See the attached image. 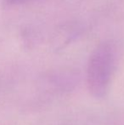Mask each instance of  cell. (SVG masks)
Returning <instances> with one entry per match:
<instances>
[{
    "instance_id": "cell-2",
    "label": "cell",
    "mask_w": 124,
    "mask_h": 125,
    "mask_svg": "<svg viewBox=\"0 0 124 125\" xmlns=\"http://www.w3.org/2000/svg\"><path fill=\"white\" fill-rule=\"evenodd\" d=\"M48 83L55 91L60 93L72 90L77 83V76L71 71H59L47 77Z\"/></svg>"
},
{
    "instance_id": "cell-1",
    "label": "cell",
    "mask_w": 124,
    "mask_h": 125,
    "mask_svg": "<svg viewBox=\"0 0 124 125\" xmlns=\"http://www.w3.org/2000/svg\"><path fill=\"white\" fill-rule=\"evenodd\" d=\"M116 59V50L112 42H103L92 52L87 69V84L94 98L100 99L107 93Z\"/></svg>"
}]
</instances>
